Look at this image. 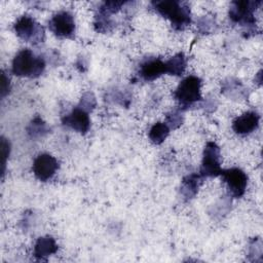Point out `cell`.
<instances>
[{
  "instance_id": "cell-13",
  "label": "cell",
  "mask_w": 263,
  "mask_h": 263,
  "mask_svg": "<svg viewBox=\"0 0 263 263\" xmlns=\"http://www.w3.org/2000/svg\"><path fill=\"white\" fill-rule=\"evenodd\" d=\"M58 250V245L51 236H43L39 237L34 247V255L38 259H42L47 257Z\"/></svg>"
},
{
  "instance_id": "cell-6",
  "label": "cell",
  "mask_w": 263,
  "mask_h": 263,
  "mask_svg": "<svg viewBox=\"0 0 263 263\" xmlns=\"http://www.w3.org/2000/svg\"><path fill=\"white\" fill-rule=\"evenodd\" d=\"M14 31L26 41L39 42L44 36L43 29L31 16L23 15L14 24Z\"/></svg>"
},
{
  "instance_id": "cell-1",
  "label": "cell",
  "mask_w": 263,
  "mask_h": 263,
  "mask_svg": "<svg viewBox=\"0 0 263 263\" xmlns=\"http://www.w3.org/2000/svg\"><path fill=\"white\" fill-rule=\"evenodd\" d=\"M152 4L156 11L168 18L176 29H183L191 22L190 9L186 3L176 0H162L154 1Z\"/></svg>"
},
{
  "instance_id": "cell-4",
  "label": "cell",
  "mask_w": 263,
  "mask_h": 263,
  "mask_svg": "<svg viewBox=\"0 0 263 263\" xmlns=\"http://www.w3.org/2000/svg\"><path fill=\"white\" fill-rule=\"evenodd\" d=\"M220 148L214 142H209L203 151L200 167L201 177H216L221 173Z\"/></svg>"
},
{
  "instance_id": "cell-16",
  "label": "cell",
  "mask_w": 263,
  "mask_h": 263,
  "mask_svg": "<svg viewBox=\"0 0 263 263\" xmlns=\"http://www.w3.org/2000/svg\"><path fill=\"white\" fill-rule=\"evenodd\" d=\"M167 73L172 75H181L186 67V60L183 53H178L165 62Z\"/></svg>"
},
{
  "instance_id": "cell-12",
  "label": "cell",
  "mask_w": 263,
  "mask_h": 263,
  "mask_svg": "<svg viewBox=\"0 0 263 263\" xmlns=\"http://www.w3.org/2000/svg\"><path fill=\"white\" fill-rule=\"evenodd\" d=\"M259 115L256 112H247L236 117L232 123V128L236 134L246 135L257 128Z\"/></svg>"
},
{
  "instance_id": "cell-10",
  "label": "cell",
  "mask_w": 263,
  "mask_h": 263,
  "mask_svg": "<svg viewBox=\"0 0 263 263\" xmlns=\"http://www.w3.org/2000/svg\"><path fill=\"white\" fill-rule=\"evenodd\" d=\"M63 122L72 129L80 134H85L90 126L88 111L80 106H77L63 118Z\"/></svg>"
},
{
  "instance_id": "cell-11",
  "label": "cell",
  "mask_w": 263,
  "mask_h": 263,
  "mask_svg": "<svg viewBox=\"0 0 263 263\" xmlns=\"http://www.w3.org/2000/svg\"><path fill=\"white\" fill-rule=\"evenodd\" d=\"M164 73H167L166 64L158 59H150L144 62L140 68V75L146 81L154 80Z\"/></svg>"
},
{
  "instance_id": "cell-17",
  "label": "cell",
  "mask_w": 263,
  "mask_h": 263,
  "mask_svg": "<svg viewBox=\"0 0 263 263\" xmlns=\"http://www.w3.org/2000/svg\"><path fill=\"white\" fill-rule=\"evenodd\" d=\"M28 130L33 136L41 135L43 132H45V123L39 117H37L32 121Z\"/></svg>"
},
{
  "instance_id": "cell-5",
  "label": "cell",
  "mask_w": 263,
  "mask_h": 263,
  "mask_svg": "<svg viewBox=\"0 0 263 263\" xmlns=\"http://www.w3.org/2000/svg\"><path fill=\"white\" fill-rule=\"evenodd\" d=\"M220 175L233 197H240L243 195L248 184V177L243 171L238 167H231L222 170Z\"/></svg>"
},
{
  "instance_id": "cell-3",
  "label": "cell",
  "mask_w": 263,
  "mask_h": 263,
  "mask_svg": "<svg viewBox=\"0 0 263 263\" xmlns=\"http://www.w3.org/2000/svg\"><path fill=\"white\" fill-rule=\"evenodd\" d=\"M201 81L196 76L184 78L175 91L176 100L184 107H188L201 99L200 95Z\"/></svg>"
},
{
  "instance_id": "cell-9",
  "label": "cell",
  "mask_w": 263,
  "mask_h": 263,
  "mask_svg": "<svg viewBox=\"0 0 263 263\" xmlns=\"http://www.w3.org/2000/svg\"><path fill=\"white\" fill-rule=\"evenodd\" d=\"M58 167V160L48 153L39 154L33 162V173L40 181H47L51 179Z\"/></svg>"
},
{
  "instance_id": "cell-2",
  "label": "cell",
  "mask_w": 263,
  "mask_h": 263,
  "mask_svg": "<svg viewBox=\"0 0 263 263\" xmlns=\"http://www.w3.org/2000/svg\"><path fill=\"white\" fill-rule=\"evenodd\" d=\"M45 63L30 49H22L12 61V73L21 77H38L44 70Z\"/></svg>"
},
{
  "instance_id": "cell-19",
  "label": "cell",
  "mask_w": 263,
  "mask_h": 263,
  "mask_svg": "<svg viewBox=\"0 0 263 263\" xmlns=\"http://www.w3.org/2000/svg\"><path fill=\"white\" fill-rule=\"evenodd\" d=\"M10 89V82H9V78L5 75L4 72H2L1 74V97H5Z\"/></svg>"
},
{
  "instance_id": "cell-7",
  "label": "cell",
  "mask_w": 263,
  "mask_h": 263,
  "mask_svg": "<svg viewBox=\"0 0 263 263\" xmlns=\"http://www.w3.org/2000/svg\"><path fill=\"white\" fill-rule=\"evenodd\" d=\"M50 31L58 37H72L75 31V22L73 15L68 11L57 12L49 21Z\"/></svg>"
},
{
  "instance_id": "cell-14",
  "label": "cell",
  "mask_w": 263,
  "mask_h": 263,
  "mask_svg": "<svg viewBox=\"0 0 263 263\" xmlns=\"http://www.w3.org/2000/svg\"><path fill=\"white\" fill-rule=\"evenodd\" d=\"M200 178H201L200 175H190L183 180L181 191L185 197L191 198L192 196L195 195L201 181Z\"/></svg>"
},
{
  "instance_id": "cell-15",
  "label": "cell",
  "mask_w": 263,
  "mask_h": 263,
  "mask_svg": "<svg viewBox=\"0 0 263 263\" xmlns=\"http://www.w3.org/2000/svg\"><path fill=\"white\" fill-rule=\"evenodd\" d=\"M170 127L164 122L155 123L149 130V138L154 144H161L167 137Z\"/></svg>"
},
{
  "instance_id": "cell-18",
  "label": "cell",
  "mask_w": 263,
  "mask_h": 263,
  "mask_svg": "<svg viewBox=\"0 0 263 263\" xmlns=\"http://www.w3.org/2000/svg\"><path fill=\"white\" fill-rule=\"evenodd\" d=\"M0 147H1V156H2V174H4V171H5V164H6V159L9 155V151H10V146H9V143L6 139L2 138L1 139V144H0Z\"/></svg>"
},
{
  "instance_id": "cell-8",
  "label": "cell",
  "mask_w": 263,
  "mask_h": 263,
  "mask_svg": "<svg viewBox=\"0 0 263 263\" xmlns=\"http://www.w3.org/2000/svg\"><path fill=\"white\" fill-rule=\"evenodd\" d=\"M260 3L261 2L254 1H234L232 2L229 10V17L233 22L242 25L254 24V10Z\"/></svg>"
}]
</instances>
